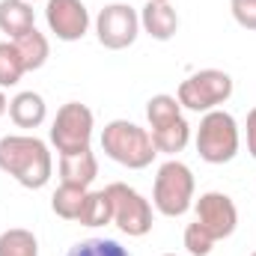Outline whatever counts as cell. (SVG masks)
<instances>
[{
	"label": "cell",
	"instance_id": "5",
	"mask_svg": "<svg viewBox=\"0 0 256 256\" xmlns=\"http://www.w3.org/2000/svg\"><path fill=\"white\" fill-rule=\"evenodd\" d=\"M232 96V78L220 68H200L194 72L191 78H185L179 84V104L185 110L194 114H208V110H218L224 102H230Z\"/></svg>",
	"mask_w": 256,
	"mask_h": 256
},
{
	"label": "cell",
	"instance_id": "9",
	"mask_svg": "<svg viewBox=\"0 0 256 256\" xmlns=\"http://www.w3.org/2000/svg\"><path fill=\"white\" fill-rule=\"evenodd\" d=\"M194 212H196V224L214 242L230 238L238 226V208H236L232 196H226L224 191H206L194 202Z\"/></svg>",
	"mask_w": 256,
	"mask_h": 256
},
{
	"label": "cell",
	"instance_id": "27",
	"mask_svg": "<svg viewBox=\"0 0 256 256\" xmlns=\"http://www.w3.org/2000/svg\"><path fill=\"white\" fill-rule=\"evenodd\" d=\"M27 3H39V0H27Z\"/></svg>",
	"mask_w": 256,
	"mask_h": 256
},
{
	"label": "cell",
	"instance_id": "25",
	"mask_svg": "<svg viewBox=\"0 0 256 256\" xmlns=\"http://www.w3.org/2000/svg\"><path fill=\"white\" fill-rule=\"evenodd\" d=\"M244 128H248V152L256 158V108L248 114V126Z\"/></svg>",
	"mask_w": 256,
	"mask_h": 256
},
{
	"label": "cell",
	"instance_id": "1",
	"mask_svg": "<svg viewBox=\"0 0 256 256\" xmlns=\"http://www.w3.org/2000/svg\"><path fill=\"white\" fill-rule=\"evenodd\" d=\"M0 170L12 176L21 188L39 191L51 182L54 158L45 140L33 134H9L0 140Z\"/></svg>",
	"mask_w": 256,
	"mask_h": 256
},
{
	"label": "cell",
	"instance_id": "16",
	"mask_svg": "<svg viewBox=\"0 0 256 256\" xmlns=\"http://www.w3.org/2000/svg\"><path fill=\"white\" fill-rule=\"evenodd\" d=\"M12 42H15V48H18V54H21V60H24V68H27V72L42 68V66L48 63V57H51V45H48L45 33H39L36 27L27 30L24 36L12 39Z\"/></svg>",
	"mask_w": 256,
	"mask_h": 256
},
{
	"label": "cell",
	"instance_id": "17",
	"mask_svg": "<svg viewBox=\"0 0 256 256\" xmlns=\"http://www.w3.org/2000/svg\"><path fill=\"white\" fill-rule=\"evenodd\" d=\"M78 224H84V226H108V224H114V206H110L108 191H86Z\"/></svg>",
	"mask_w": 256,
	"mask_h": 256
},
{
	"label": "cell",
	"instance_id": "13",
	"mask_svg": "<svg viewBox=\"0 0 256 256\" xmlns=\"http://www.w3.org/2000/svg\"><path fill=\"white\" fill-rule=\"evenodd\" d=\"M9 116L18 128H39L48 116V104H45V98L39 92L24 90L9 102Z\"/></svg>",
	"mask_w": 256,
	"mask_h": 256
},
{
	"label": "cell",
	"instance_id": "19",
	"mask_svg": "<svg viewBox=\"0 0 256 256\" xmlns=\"http://www.w3.org/2000/svg\"><path fill=\"white\" fill-rule=\"evenodd\" d=\"M0 256H39V242L30 230L12 226L0 236Z\"/></svg>",
	"mask_w": 256,
	"mask_h": 256
},
{
	"label": "cell",
	"instance_id": "7",
	"mask_svg": "<svg viewBox=\"0 0 256 256\" xmlns=\"http://www.w3.org/2000/svg\"><path fill=\"white\" fill-rule=\"evenodd\" d=\"M110 206H114V224L128 238H143L152 230V206L140 191H134L126 182H110L108 188Z\"/></svg>",
	"mask_w": 256,
	"mask_h": 256
},
{
	"label": "cell",
	"instance_id": "6",
	"mask_svg": "<svg viewBox=\"0 0 256 256\" xmlns=\"http://www.w3.org/2000/svg\"><path fill=\"white\" fill-rule=\"evenodd\" d=\"M92 128H96V116L86 104L66 102L51 122V143L60 155L86 152L92 143Z\"/></svg>",
	"mask_w": 256,
	"mask_h": 256
},
{
	"label": "cell",
	"instance_id": "26",
	"mask_svg": "<svg viewBox=\"0 0 256 256\" xmlns=\"http://www.w3.org/2000/svg\"><path fill=\"white\" fill-rule=\"evenodd\" d=\"M6 110H9V98H6V92L0 90V116H3Z\"/></svg>",
	"mask_w": 256,
	"mask_h": 256
},
{
	"label": "cell",
	"instance_id": "8",
	"mask_svg": "<svg viewBox=\"0 0 256 256\" xmlns=\"http://www.w3.org/2000/svg\"><path fill=\"white\" fill-rule=\"evenodd\" d=\"M98 45L108 51H126L140 36V15L128 3H108L96 18Z\"/></svg>",
	"mask_w": 256,
	"mask_h": 256
},
{
	"label": "cell",
	"instance_id": "3",
	"mask_svg": "<svg viewBox=\"0 0 256 256\" xmlns=\"http://www.w3.org/2000/svg\"><path fill=\"white\" fill-rule=\"evenodd\" d=\"M194 173L188 164L170 158L158 167L155 173V185H152V206L164 214V218H182L194 206Z\"/></svg>",
	"mask_w": 256,
	"mask_h": 256
},
{
	"label": "cell",
	"instance_id": "10",
	"mask_svg": "<svg viewBox=\"0 0 256 256\" xmlns=\"http://www.w3.org/2000/svg\"><path fill=\"white\" fill-rule=\"evenodd\" d=\"M45 21L60 42H78L90 33V9L84 0H45Z\"/></svg>",
	"mask_w": 256,
	"mask_h": 256
},
{
	"label": "cell",
	"instance_id": "4",
	"mask_svg": "<svg viewBox=\"0 0 256 256\" xmlns=\"http://www.w3.org/2000/svg\"><path fill=\"white\" fill-rule=\"evenodd\" d=\"M238 146H242V134L232 114L220 108L202 114L196 128V152L206 164H230L238 155Z\"/></svg>",
	"mask_w": 256,
	"mask_h": 256
},
{
	"label": "cell",
	"instance_id": "14",
	"mask_svg": "<svg viewBox=\"0 0 256 256\" xmlns=\"http://www.w3.org/2000/svg\"><path fill=\"white\" fill-rule=\"evenodd\" d=\"M33 27H36L33 3H27V0H0V30L9 36V42L24 36Z\"/></svg>",
	"mask_w": 256,
	"mask_h": 256
},
{
	"label": "cell",
	"instance_id": "18",
	"mask_svg": "<svg viewBox=\"0 0 256 256\" xmlns=\"http://www.w3.org/2000/svg\"><path fill=\"white\" fill-rule=\"evenodd\" d=\"M86 191H90V188H78V185L60 182V188L51 196L54 214L63 218V220H78V218H80V208H84V200H86Z\"/></svg>",
	"mask_w": 256,
	"mask_h": 256
},
{
	"label": "cell",
	"instance_id": "22",
	"mask_svg": "<svg viewBox=\"0 0 256 256\" xmlns=\"http://www.w3.org/2000/svg\"><path fill=\"white\" fill-rule=\"evenodd\" d=\"M66 256H131V250L114 238H84Z\"/></svg>",
	"mask_w": 256,
	"mask_h": 256
},
{
	"label": "cell",
	"instance_id": "2",
	"mask_svg": "<svg viewBox=\"0 0 256 256\" xmlns=\"http://www.w3.org/2000/svg\"><path fill=\"white\" fill-rule=\"evenodd\" d=\"M102 149L110 161L122 164L128 170H146L158 155L149 128H140L137 122H128V120H114L104 126Z\"/></svg>",
	"mask_w": 256,
	"mask_h": 256
},
{
	"label": "cell",
	"instance_id": "15",
	"mask_svg": "<svg viewBox=\"0 0 256 256\" xmlns=\"http://www.w3.org/2000/svg\"><path fill=\"white\" fill-rule=\"evenodd\" d=\"M149 134H152V143H155L158 152L176 155V152H182V149L188 146V140H191V126H188L185 116H179V120H173V122H167V126H161V128H149Z\"/></svg>",
	"mask_w": 256,
	"mask_h": 256
},
{
	"label": "cell",
	"instance_id": "28",
	"mask_svg": "<svg viewBox=\"0 0 256 256\" xmlns=\"http://www.w3.org/2000/svg\"><path fill=\"white\" fill-rule=\"evenodd\" d=\"M164 256H176V254H164Z\"/></svg>",
	"mask_w": 256,
	"mask_h": 256
},
{
	"label": "cell",
	"instance_id": "23",
	"mask_svg": "<svg viewBox=\"0 0 256 256\" xmlns=\"http://www.w3.org/2000/svg\"><path fill=\"white\" fill-rule=\"evenodd\" d=\"M182 242H185V250L191 256H208L212 254V248H214V238L194 220L185 226V236H182Z\"/></svg>",
	"mask_w": 256,
	"mask_h": 256
},
{
	"label": "cell",
	"instance_id": "21",
	"mask_svg": "<svg viewBox=\"0 0 256 256\" xmlns=\"http://www.w3.org/2000/svg\"><path fill=\"white\" fill-rule=\"evenodd\" d=\"M24 60L15 48V42H0V90L15 86L24 78Z\"/></svg>",
	"mask_w": 256,
	"mask_h": 256
},
{
	"label": "cell",
	"instance_id": "20",
	"mask_svg": "<svg viewBox=\"0 0 256 256\" xmlns=\"http://www.w3.org/2000/svg\"><path fill=\"white\" fill-rule=\"evenodd\" d=\"M179 116H182V104H179L176 96L161 92V96H152V98L146 102L149 128H161V126H167V122H173V120H179Z\"/></svg>",
	"mask_w": 256,
	"mask_h": 256
},
{
	"label": "cell",
	"instance_id": "11",
	"mask_svg": "<svg viewBox=\"0 0 256 256\" xmlns=\"http://www.w3.org/2000/svg\"><path fill=\"white\" fill-rule=\"evenodd\" d=\"M140 30H146L152 39L158 42H170L176 33H179V15L170 3H161V0H149L143 9H140Z\"/></svg>",
	"mask_w": 256,
	"mask_h": 256
},
{
	"label": "cell",
	"instance_id": "30",
	"mask_svg": "<svg viewBox=\"0 0 256 256\" xmlns=\"http://www.w3.org/2000/svg\"><path fill=\"white\" fill-rule=\"evenodd\" d=\"M250 256H256V254H250Z\"/></svg>",
	"mask_w": 256,
	"mask_h": 256
},
{
	"label": "cell",
	"instance_id": "12",
	"mask_svg": "<svg viewBox=\"0 0 256 256\" xmlns=\"http://www.w3.org/2000/svg\"><path fill=\"white\" fill-rule=\"evenodd\" d=\"M96 176H98V158L92 155V149L74 152V155H60V182L90 188L96 182Z\"/></svg>",
	"mask_w": 256,
	"mask_h": 256
},
{
	"label": "cell",
	"instance_id": "24",
	"mask_svg": "<svg viewBox=\"0 0 256 256\" xmlns=\"http://www.w3.org/2000/svg\"><path fill=\"white\" fill-rule=\"evenodd\" d=\"M230 9L244 30H256V0H230Z\"/></svg>",
	"mask_w": 256,
	"mask_h": 256
},
{
	"label": "cell",
	"instance_id": "29",
	"mask_svg": "<svg viewBox=\"0 0 256 256\" xmlns=\"http://www.w3.org/2000/svg\"><path fill=\"white\" fill-rule=\"evenodd\" d=\"M161 3H170V0H161Z\"/></svg>",
	"mask_w": 256,
	"mask_h": 256
}]
</instances>
